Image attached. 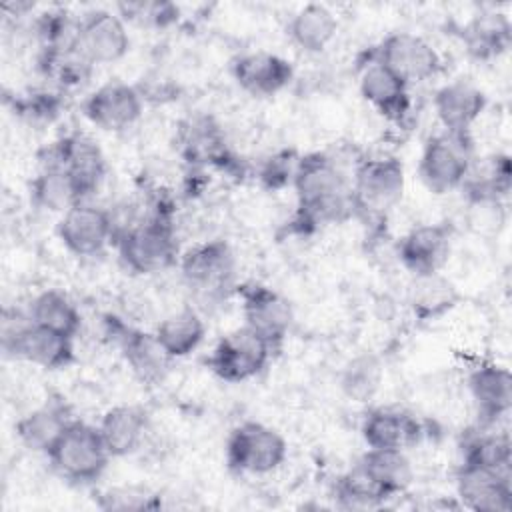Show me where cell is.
<instances>
[{"instance_id":"cell-1","label":"cell","mask_w":512,"mask_h":512,"mask_svg":"<svg viewBox=\"0 0 512 512\" xmlns=\"http://www.w3.org/2000/svg\"><path fill=\"white\" fill-rule=\"evenodd\" d=\"M292 186L298 200V224H338L356 210L348 178L326 154L300 156Z\"/></svg>"},{"instance_id":"cell-2","label":"cell","mask_w":512,"mask_h":512,"mask_svg":"<svg viewBox=\"0 0 512 512\" xmlns=\"http://www.w3.org/2000/svg\"><path fill=\"white\" fill-rule=\"evenodd\" d=\"M0 342L6 356L46 370H62L74 362V338L32 322L30 314L6 308L0 320Z\"/></svg>"},{"instance_id":"cell-3","label":"cell","mask_w":512,"mask_h":512,"mask_svg":"<svg viewBox=\"0 0 512 512\" xmlns=\"http://www.w3.org/2000/svg\"><path fill=\"white\" fill-rule=\"evenodd\" d=\"M120 260L134 274H154L176 264L178 244L170 218L160 210L116 238Z\"/></svg>"},{"instance_id":"cell-4","label":"cell","mask_w":512,"mask_h":512,"mask_svg":"<svg viewBox=\"0 0 512 512\" xmlns=\"http://www.w3.org/2000/svg\"><path fill=\"white\" fill-rule=\"evenodd\" d=\"M46 456L52 468L74 484L96 482L112 458L98 426L82 420H72Z\"/></svg>"},{"instance_id":"cell-5","label":"cell","mask_w":512,"mask_h":512,"mask_svg":"<svg viewBox=\"0 0 512 512\" xmlns=\"http://www.w3.org/2000/svg\"><path fill=\"white\" fill-rule=\"evenodd\" d=\"M474 162V142L470 132L442 130L424 144L418 174L434 194L460 188Z\"/></svg>"},{"instance_id":"cell-6","label":"cell","mask_w":512,"mask_h":512,"mask_svg":"<svg viewBox=\"0 0 512 512\" xmlns=\"http://www.w3.org/2000/svg\"><path fill=\"white\" fill-rule=\"evenodd\" d=\"M288 454L284 436L262 422H242L226 440V462L238 474H270Z\"/></svg>"},{"instance_id":"cell-7","label":"cell","mask_w":512,"mask_h":512,"mask_svg":"<svg viewBox=\"0 0 512 512\" xmlns=\"http://www.w3.org/2000/svg\"><path fill=\"white\" fill-rule=\"evenodd\" d=\"M244 326L256 332L276 352L286 340L294 312L290 302L276 290L260 282H244L236 286Z\"/></svg>"},{"instance_id":"cell-8","label":"cell","mask_w":512,"mask_h":512,"mask_svg":"<svg viewBox=\"0 0 512 512\" xmlns=\"http://www.w3.org/2000/svg\"><path fill=\"white\" fill-rule=\"evenodd\" d=\"M182 278L198 296L220 298L234 288L236 258L228 242L216 238L190 248L180 260Z\"/></svg>"},{"instance_id":"cell-9","label":"cell","mask_w":512,"mask_h":512,"mask_svg":"<svg viewBox=\"0 0 512 512\" xmlns=\"http://www.w3.org/2000/svg\"><path fill=\"white\" fill-rule=\"evenodd\" d=\"M272 356V348L256 332L240 326L224 334L212 354L208 356V368L224 382L238 384L258 376Z\"/></svg>"},{"instance_id":"cell-10","label":"cell","mask_w":512,"mask_h":512,"mask_svg":"<svg viewBox=\"0 0 512 512\" xmlns=\"http://www.w3.org/2000/svg\"><path fill=\"white\" fill-rule=\"evenodd\" d=\"M372 60L386 66L408 86L430 80L438 74L442 64L436 48L412 32L388 34L374 50Z\"/></svg>"},{"instance_id":"cell-11","label":"cell","mask_w":512,"mask_h":512,"mask_svg":"<svg viewBox=\"0 0 512 512\" xmlns=\"http://www.w3.org/2000/svg\"><path fill=\"white\" fill-rule=\"evenodd\" d=\"M76 50L94 66L120 60L130 48L126 22L112 10H90L76 22Z\"/></svg>"},{"instance_id":"cell-12","label":"cell","mask_w":512,"mask_h":512,"mask_svg":"<svg viewBox=\"0 0 512 512\" xmlns=\"http://www.w3.org/2000/svg\"><path fill=\"white\" fill-rule=\"evenodd\" d=\"M402 192L404 166L396 156H374L356 164L352 176L356 208L386 210L402 198Z\"/></svg>"},{"instance_id":"cell-13","label":"cell","mask_w":512,"mask_h":512,"mask_svg":"<svg viewBox=\"0 0 512 512\" xmlns=\"http://www.w3.org/2000/svg\"><path fill=\"white\" fill-rule=\"evenodd\" d=\"M58 238L76 256L100 254L114 240V218L100 206L78 202L62 214Z\"/></svg>"},{"instance_id":"cell-14","label":"cell","mask_w":512,"mask_h":512,"mask_svg":"<svg viewBox=\"0 0 512 512\" xmlns=\"http://www.w3.org/2000/svg\"><path fill=\"white\" fill-rule=\"evenodd\" d=\"M42 164L64 168L74 178L82 198L96 192L106 172L102 150L84 134H70L54 142L48 148V156Z\"/></svg>"},{"instance_id":"cell-15","label":"cell","mask_w":512,"mask_h":512,"mask_svg":"<svg viewBox=\"0 0 512 512\" xmlns=\"http://www.w3.org/2000/svg\"><path fill=\"white\" fill-rule=\"evenodd\" d=\"M456 494L462 506L474 512H508L512 508L510 470L460 464Z\"/></svg>"},{"instance_id":"cell-16","label":"cell","mask_w":512,"mask_h":512,"mask_svg":"<svg viewBox=\"0 0 512 512\" xmlns=\"http://www.w3.org/2000/svg\"><path fill=\"white\" fill-rule=\"evenodd\" d=\"M144 108V98L136 86L110 80L84 100L86 118L102 130H124L132 126Z\"/></svg>"},{"instance_id":"cell-17","label":"cell","mask_w":512,"mask_h":512,"mask_svg":"<svg viewBox=\"0 0 512 512\" xmlns=\"http://www.w3.org/2000/svg\"><path fill=\"white\" fill-rule=\"evenodd\" d=\"M450 244V222L420 224L402 236L398 244V258L412 276L436 274L448 260Z\"/></svg>"},{"instance_id":"cell-18","label":"cell","mask_w":512,"mask_h":512,"mask_svg":"<svg viewBox=\"0 0 512 512\" xmlns=\"http://www.w3.org/2000/svg\"><path fill=\"white\" fill-rule=\"evenodd\" d=\"M230 72L244 92L258 98L278 94L294 76V68L286 58L266 50L236 56L230 64Z\"/></svg>"},{"instance_id":"cell-19","label":"cell","mask_w":512,"mask_h":512,"mask_svg":"<svg viewBox=\"0 0 512 512\" xmlns=\"http://www.w3.org/2000/svg\"><path fill=\"white\" fill-rule=\"evenodd\" d=\"M468 390L482 426H492L512 406V374L508 368L484 362L468 376Z\"/></svg>"},{"instance_id":"cell-20","label":"cell","mask_w":512,"mask_h":512,"mask_svg":"<svg viewBox=\"0 0 512 512\" xmlns=\"http://www.w3.org/2000/svg\"><path fill=\"white\" fill-rule=\"evenodd\" d=\"M112 334L116 336L130 370L142 384L152 386L164 380L172 358L162 350L154 334L128 328L120 322H112Z\"/></svg>"},{"instance_id":"cell-21","label":"cell","mask_w":512,"mask_h":512,"mask_svg":"<svg viewBox=\"0 0 512 512\" xmlns=\"http://www.w3.org/2000/svg\"><path fill=\"white\" fill-rule=\"evenodd\" d=\"M486 108V94L470 80L458 78L440 86L434 94V110L450 132H470Z\"/></svg>"},{"instance_id":"cell-22","label":"cell","mask_w":512,"mask_h":512,"mask_svg":"<svg viewBox=\"0 0 512 512\" xmlns=\"http://www.w3.org/2000/svg\"><path fill=\"white\" fill-rule=\"evenodd\" d=\"M360 94L370 106L392 122H402L410 110L408 84L372 58L362 68Z\"/></svg>"},{"instance_id":"cell-23","label":"cell","mask_w":512,"mask_h":512,"mask_svg":"<svg viewBox=\"0 0 512 512\" xmlns=\"http://www.w3.org/2000/svg\"><path fill=\"white\" fill-rule=\"evenodd\" d=\"M362 438L368 448H408L422 436L416 416L396 408H372L362 420Z\"/></svg>"},{"instance_id":"cell-24","label":"cell","mask_w":512,"mask_h":512,"mask_svg":"<svg viewBox=\"0 0 512 512\" xmlns=\"http://www.w3.org/2000/svg\"><path fill=\"white\" fill-rule=\"evenodd\" d=\"M98 430L110 456L120 458L140 448L148 430V418L142 408L120 404L104 412Z\"/></svg>"},{"instance_id":"cell-25","label":"cell","mask_w":512,"mask_h":512,"mask_svg":"<svg viewBox=\"0 0 512 512\" xmlns=\"http://www.w3.org/2000/svg\"><path fill=\"white\" fill-rule=\"evenodd\" d=\"M72 420L74 418H70L68 408L64 404L46 402V404L30 410L28 414H24L16 422L14 430H16L18 440L28 450L48 454Z\"/></svg>"},{"instance_id":"cell-26","label":"cell","mask_w":512,"mask_h":512,"mask_svg":"<svg viewBox=\"0 0 512 512\" xmlns=\"http://www.w3.org/2000/svg\"><path fill=\"white\" fill-rule=\"evenodd\" d=\"M512 166L506 154H490L472 162L462 186L470 202H500L510 192Z\"/></svg>"},{"instance_id":"cell-27","label":"cell","mask_w":512,"mask_h":512,"mask_svg":"<svg viewBox=\"0 0 512 512\" xmlns=\"http://www.w3.org/2000/svg\"><path fill=\"white\" fill-rule=\"evenodd\" d=\"M338 20L334 12L324 4L302 6L288 24V34L292 42L310 54L322 52L336 36Z\"/></svg>"},{"instance_id":"cell-28","label":"cell","mask_w":512,"mask_h":512,"mask_svg":"<svg viewBox=\"0 0 512 512\" xmlns=\"http://www.w3.org/2000/svg\"><path fill=\"white\" fill-rule=\"evenodd\" d=\"M204 334V320L194 308H182L166 316L154 332L158 344L172 360L192 354L202 344Z\"/></svg>"},{"instance_id":"cell-29","label":"cell","mask_w":512,"mask_h":512,"mask_svg":"<svg viewBox=\"0 0 512 512\" xmlns=\"http://www.w3.org/2000/svg\"><path fill=\"white\" fill-rule=\"evenodd\" d=\"M360 462L390 498L406 492L412 484L414 470L402 448H368Z\"/></svg>"},{"instance_id":"cell-30","label":"cell","mask_w":512,"mask_h":512,"mask_svg":"<svg viewBox=\"0 0 512 512\" xmlns=\"http://www.w3.org/2000/svg\"><path fill=\"white\" fill-rule=\"evenodd\" d=\"M28 314L34 324L68 338H74L82 328V314L78 312L76 304L58 290L40 292L30 302Z\"/></svg>"},{"instance_id":"cell-31","label":"cell","mask_w":512,"mask_h":512,"mask_svg":"<svg viewBox=\"0 0 512 512\" xmlns=\"http://www.w3.org/2000/svg\"><path fill=\"white\" fill-rule=\"evenodd\" d=\"M30 194L36 206L52 212H66L78 202H84L74 178L60 166L42 164V170L32 180Z\"/></svg>"},{"instance_id":"cell-32","label":"cell","mask_w":512,"mask_h":512,"mask_svg":"<svg viewBox=\"0 0 512 512\" xmlns=\"http://www.w3.org/2000/svg\"><path fill=\"white\" fill-rule=\"evenodd\" d=\"M182 152L192 164L220 162L226 158L224 136L210 116L190 118L180 132Z\"/></svg>"},{"instance_id":"cell-33","label":"cell","mask_w":512,"mask_h":512,"mask_svg":"<svg viewBox=\"0 0 512 512\" xmlns=\"http://www.w3.org/2000/svg\"><path fill=\"white\" fill-rule=\"evenodd\" d=\"M458 300V292L450 280L436 274L414 276L410 286V306L420 320H434L446 314Z\"/></svg>"},{"instance_id":"cell-34","label":"cell","mask_w":512,"mask_h":512,"mask_svg":"<svg viewBox=\"0 0 512 512\" xmlns=\"http://www.w3.org/2000/svg\"><path fill=\"white\" fill-rule=\"evenodd\" d=\"M510 44V22L504 14H484L466 28L468 52L476 58H492Z\"/></svg>"},{"instance_id":"cell-35","label":"cell","mask_w":512,"mask_h":512,"mask_svg":"<svg viewBox=\"0 0 512 512\" xmlns=\"http://www.w3.org/2000/svg\"><path fill=\"white\" fill-rule=\"evenodd\" d=\"M336 496L346 508H372L390 498L360 460L340 476L336 482Z\"/></svg>"},{"instance_id":"cell-36","label":"cell","mask_w":512,"mask_h":512,"mask_svg":"<svg viewBox=\"0 0 512 512\" xmlns=\"http://www.w3.org/2000/svg\"><path fill=\"white\" fill-rule=\"evenodd\" d=\"M512 446L506 432H478L464 442L462 464L510 470Z\"/></svg>"},{"instance_id":"cell-37","label":"cell","mask_w":512,"mask_h":512,"mask_svg":"<svg viewBox=\"0 0 512 512\" xmlns=\"http://www.w3.org/2000/svg\"><path fill=\"white\" fill-rule=\"evenodd\" d=\"M382 382V364L372 354H360L352 358L342 374L340 388L354 402H368L376 396Z\"/></svg>"},{"instance_id":"cell-38","label":"cell","mask_w":512,"mask_h":512,"mask_svg":"<svg viewBox=\"0 0 512 512\" xmlns=\"http://www.w3.org/2000/svg\"><path fill=\"white\" fill-rule=\"evenodd\" d=\"M118 14L130 22L146 24V26H156V28H166L178 18V8L170 2H122L116 6Z\"/></svg>"},{"instance_id":"cell-39","label":"cell","mask_w":512,"mask_h":512,"mask_svg":"<svg viewBox=\"0 0 512 512\" xmlns=\"http://www.w3.org/2000/svg\"><path fill=\"white\" fill-rule=\"evenodd\" d=\"M98 506L102 510H144L156 506V496L134 486L112 488L98 498Z\"/></svg>"},{"instance_id":"cell-40","label":"cell","mask_w":512,"mask_h":512,"mask_svg":"<svg viewBox=\"0 0 512 512\" xmlns=\"http://www.w3.org/2000/svg\"><path fill=\"white\" fill-rule=\"evenodd\" d=\"M298 158L300 156H296L292 150H284L270 156L260 168V180L264 182V186L278 190V188H284L286 184H292Z\"/></svg>"}]
</instances>
